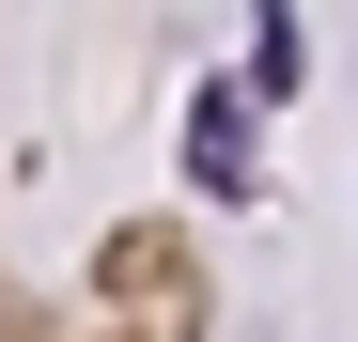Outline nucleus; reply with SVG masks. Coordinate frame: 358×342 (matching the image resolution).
Wrapping results in <instances>:
<instances>
[{"instance_id":"1","label":"nucleus","mask_w":358,"mask_h":342,"mask_svg":"<svg viewBox=\"0 0 358 342\" xmlns=\"http://www.w3.org/2000/svg\"><path fill=\"white\" fill-rule=\"evenodd\" d=\"M187 187L203 202H250V94H234V78L187 109Z\"/></svg>"}]
</instances>
